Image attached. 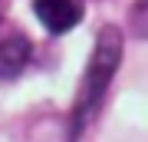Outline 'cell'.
<instances>
[{"label":"cell","mask_w":148,"mask_h":142,"mask_svg":"<svg viewBox=\"0 0 148 142\" xmlns=\"http://www.w3.org/2000/svg\"><path fill=\"white\" fill-rule=\"evenodd\" d=\"M30 63V40L23 33H0V79H13Z\"/></svg>","instance_id":"obj_3"},{"label":"cell","mask_w":148,"mask_h":142,"mask_svg":"<svg viewBox=\"0 0 148 142\" xmlns=\"http://www.w3.org/2000/svg\"><path fill=\"white\" fill-rule=\"evenodd\" d=\"M36 17L49 33H66L82 20V0H36Z\"/></svg>","instance_id":"obj_2"},{"label":"cell","mask_w":148,"mask_h":142,"mask_svg":"<svg viewBox=\"0 0 148 142\" xmlns=\"http://www.w3.org/2000/svg\"><path fill=\"white\" fill-rule=\"evenodd\" d=\"M119 63H122V33L115 26H106L99 33V40H95V50L89 56V66H86L82 83H79V96H76V106H73V129L76 132L86 126V119L92 116V109L106 96Z\"/></svg>","instance_id":"obj_1"}]
</instances>
